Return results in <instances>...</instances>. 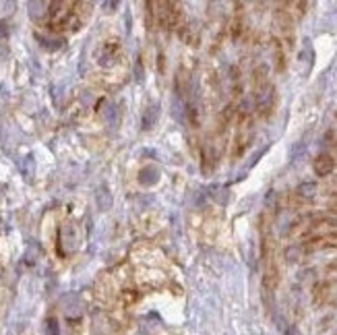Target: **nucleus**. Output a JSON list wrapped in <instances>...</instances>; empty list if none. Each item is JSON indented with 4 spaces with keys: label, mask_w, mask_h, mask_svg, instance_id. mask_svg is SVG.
<instances>
[{
    "label": "nucleus",
    "mask_w": 337,
    "mask_h": 335,
    "mask_svg": "<svg viewBox=\"0 0 337 335\" xmlns=\"http://www.w3.org/2000/svg\"><path fill=\"white\" fill-rule=\"evenodd\" d=\"M312 168H315L317 176H329L335 170V160L331 158V155H327V153H321L319 158L315 160V163H312Z\"/></svg>",
    "instance_id": "obj_1"
},
{
    "label": "nucleus",
    "mask_w": 337,
    "mask_h": 335,
    "mask_svg": "<svg viewBox=\"0 0 337 335\" xmlns=\"http://www.w3.org/2000/svg\"><path fill=\"white\" fill-rule=\"evenodd\" d=\"M300 255H302V248L290 246L288 251H286V259H288V261H298V259H300Z\"/></svg>",
    "instance_id": "obj_6"
},
{
    "label": "nucleus",
    "mask_w": 337,
    "mask_h": 335,
    "mask_svg": "<svg viewBox=\"0 0 337 335\" xmlns=\"http://www.w3.org/2000/svg\"><path fill=\"white\" fill-rule=\"evenodd\" d=\"M296 192L300 194V197H304V199H312L317 194V184L315 182H302L296 189Z\"/></svg>",
    "instance_id": "obj_5"
},
{
    "label": "nucleus",
    "mask_w": 337,
    "mask_h": 335,
    "mask_svg": "<svg viewBox=\"0 0 337 335\" xmlns=\"http://www.w3.org/2000/svg\"><path fill=\"white\" fill-rule=\"evenodd\" d=\"M157 116H159V106L157 104H149L143 110V128H151L153 124L157 122Z\"/></svg>",
    "instance_id": "obj_2"
},
{
    "label": "nucleus",
    "mask_w": 337,
    "mask_h": 335,
    "mask_svg": "<svg viewBox=\"0 0 337 335\" xmlns=\"http://www.w3.org/2000/svg\"><path fill=\"white\" fill-rule=\"evenodd\" d=\"M157 180H159V170L155 166H145L141 170V182L145 186H153Z\"/></svg>",
    "instance_id": "obj_3"
},
{
    "label": "nucleus",
    "mask_w": 337,
    "mask_h": 335,
    "mask_svg": "<svg viewBox=\"0 0 337 335\" xmlns=\"http://www.w3.org/2000/svg\"><path fill=\"white\" fill-rule=\"evenodd\" d=\"M95 199H97V207L99 209H104V211H106V209H110V205H112V194L108 192V186H106V184L99 186Z\"/></svg>",
    "instance_id": "obj_4"
},
{
    "label": "nucleus",
    "mask_w": 337,
    "mask_h": 335,
    "mask_svg": "<svg viewBox=\"0 0 337 335\" xmlns=\"http://www.w3.org/2000/svg\"><path fill=\"white\" fill-rule=\"evenodd\" d=\"M6 33H9V31H6V23L0 21V37H6Z\"/></svg>",
    "instance_id": "obj_7"
}]
</instances>
